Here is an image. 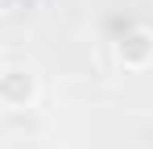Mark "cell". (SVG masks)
I'll return each instance as SVG.
<instances>
[{
    "label": "cell",
    "instance_id": "2",
    "mask_svg": "<svg viewBox=\"0 0 153 149\" xmlns=\"http://www.w3.org/2000/svg\"><path fill=\"white\" fill-rule=\"evenodd\" d=\"M120 54H124V58H132V62H141V58L149 54V37H141V33H132L128 42H120Z\"/></svg>",
    "mask_w": 153,
    "mask_h": 149
},
{
    "label": "cell",
    "instance_id": "1",
    "mask_svg": "<svg viewBox=\"0 0 153 149\" xmlns=\"http://www.w3.org/2000/svg\"><path fill=\"white\" fill-rule=\"evenodd\" d=\"M0 95L4 99H13V104H25L29 95H33V83H29V74H4V79H0Z\"/></svg>",
    "mask_w": 153,
    "mask_h": 149
}]
</instances>
